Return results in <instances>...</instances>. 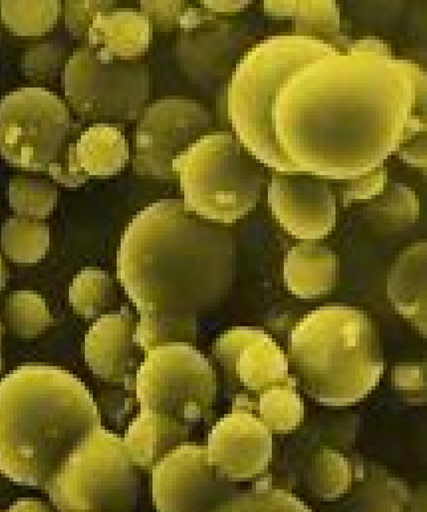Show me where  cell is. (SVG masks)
Instances as JSON below:
<instances>
[{"instance_id":"obj_35","label":"cell","mask_w":427,"mask_h":512,"mask_svg":"<svg viewBox=\"0 0 427 512\" xmlns=\"http://www.w3.org/2000/svg\"><path fill=\"white\" fill-rule=\"evenodd\" d=\"M394 384L398 392L413 401H426V364H401L394 372Z\"/></svg>"},{"instance_id":"obj_5","label":"cell","mask_w":427,"mask_h":512,"mask_svg":"<svg viewBox=\"0 0 427 512\" xmlns=\"http://www.w3.org/2000/svg\"><path fill=\"white\" fill-rule=\"evenodd\" d=\"M331 46L309 36H272L239 63L229 89V117L244 148L268 168L282 173L272 130V107L287 77Z\"/></svg>"},{"instance_id":"obj_38","label":"cell","mask_w":427,"mask_h":512,"mask_svg":"<svg viewBox=\"0 0 427 512\" xmlns=\"http://www.w3.org/2000/svg\"><path fill=\"white\" fill-rule=\"evenodd\" d=\"M250 0H230V2H218V0H205L203 6L215 14H238L244 8L250 6Z\"/></svg>"},{"instance_id":"obj_16","label":"cell","mask_w":427,"mask_h":512,"mask_svg":"<svg viewBox=\"0 0 427 512\" xmlns=\"http://www.w3.org/2000/svg\"><path fill=\"white\" fill-rule=\"evenodd\" d=\"M128 160L129 145L121 130L115 125L97 123L69 145L54 180L68 188H79L91 177L115 176Z\"/></svg>"},{"instance_id":"obj_32","label":"cell","mask_w":427,"mask_h":512,"mask_svg":"<svg viewBox=\"0 0 427 512\" xmlns=\"http://www.w3.org/2000/svg\"><path fill=\"white\" fill-rule=\"evenodd\" d=\"M210 512H312L303 501L286 490L256 487L233 495Z\"/></svg>"},{"instance_id":"obj_33","label":"cell","mask_w":427,"mask_h":512,"mask_svg":"<svg viewBox=\"0 0 427 512\" xmlns=\"http://www.w3.org/2000/svg\"><path fill=\"white\" fill-rule=\"evenodd\" d=\"M115 2H67L65 3V27L75 38L88 34L89 27L99 14L109 12Z\"/></svg>"},{"instance_id":"obj_28","label":"cell","mask_w":427,"mask_h":512,"mask_svg":"<svg viewBox=\"0 0 427 512\" xmlns=\"http://www.w3.org/2000/svg\"><path fill=\"white\" fill-rule=\"evenodd\" d=\"M60 2L0 3L2 20L8 30L19 36H40L50 32L58 23Z\"/></svg>"},{"instance_id":"obj_23","label":"cell","mask_w":427,"mask_h":512,"mask_svg":"<svg viewBox=\"0 0 427 512\" xmlns=\"http://www.w3.org/2000/svg\"><path fill=\"white\" fill-rule=\"evenodd\" d=\"M271 433H290L298 429L304 420V401L296 390V383L275 386L263 392L256 400L254 409Z\"/></svg>"},{"instance_id":"obj_1","label":"cell","mask_w":427,"mask_h":512,"mask_svg":"<svg viewBox=\"0 0 427 512\" xmlns=\"http://www.w3.org/2000/svg\"><path fill=\"white\" fill-rule=\"evenodd\" d=\"M272 130L280 174L364 176L426 133V72L393 54H343L331 44L284 81Z\"/></svg>"},{"instance_id":"obj_17","label":"cell","mask_w":427,"mask_h":512,"mask_svg":"<svg viewBox=\"0 0 427 512\" xmlns=\"http://www.w3.org/2000/svg\"><path fill=\"white\" fill-rule=\"evenodd\" d=\"M134 321L128 310L101 316L89 329L84 343L85 361L107 381L125 380L133 363Z\"/></svg>"},{"instance_id":"obj_31","label":"cell","mask_w":427,"mask_h":512,"mask_svg":"<svg viewBox=\"0 0 427 512\" xmlns=\"http://www.w3.org/2000/svg\"><path fill=\"white\" fill-rule=\"evenodd\" d=\"M111 300V276L99 268H85L69 287V303L83 318H99Z\"/></svg>"},{"instance_id":"obj_24","label":"cell","mask_w":427,"mask_h":512,"mask_svg":"<svg viewBox=\"0 0 427 512\" xmlns=\"http://www.w3.org/2000/svg\"><path fill=\"white\" fill-rule=\"evenodd\" d=\"M352 478L351 462L337 450H320L309 462L307 485L321 501L332 502L343 497L351 489Z\"/></svg>"},{"instance_id":"obj_30","label":"cell","mask_w":427,"mask_h":512,"mask_svg":"<svg viewBox=\"0 0 427 512\" xmlns=\"http://www.w3.org/2000/svg\"><path fill=\"white\" fill-rule=\"evenodd\" d=\"M7 197L12 210L20 217L44 219L58 203V189L47 180L18 177L8 182Z\"/></svg>"},{"instance_id":"obj_29","label":"cell","mask_w":427,"mask_h":512,"mask_svg":"<svg viewBox=\"0 0 427 512\" xmlns=\"http://www.w3.org/2000/svg\"><path fill=\"white\" fill-rule=\"evenodd\" d=\"M4 316L16 336L34 339L52 324L46 300L32 291H16L6 300Z\"/></svg>"},{"instance_id":"obj_27","label":"cell","mask_w":427,"mask_h":512,"mask_svg":"<svg viewBox=\"0 0 427 512\" xmlns=\"http://www.w3.org/2000/svg\"><path fill=\"white\" fill-rule=\"evenodd\" d=\"M378 230L394 233L413 226L420 218V201L408 186L394 184L366 210Z\"/></svg>"},{"instance_id":"obj_34","label":"cell","mask_w":427,"mask_h":512,"mask_svg":"<svg viewBox=\"0 0 427 512\" xmlns=\"http://www.w3.org/2000/svg\"><path fill=\"white\" fill-rule=\"evenodd\" d=\"M386 181H388V172L384 166H380L364 176L345 181L344 206H349L355 201H368V199L378 197L384 192Z\"/></svg>"},{"instance_id":"obj_40","label":"cell","mask_w":427,"mask_h":512,"mask_svg":"<svg viewBox=\"0 0 427 512\" xmlns=\"http://www.w3.org/2000/svg\"><path fill=\"white\" fill-rule=\"evenodd\" d=\"M410 512H426V486H420L416 493H412L409 501Z\"/></svg>"},{"instance_id":"obj_3","label":"cell","mask_w":427,"mask_h":512,"mask_svg":"<svg viewBox=\"0 0 427 512\" xmlns=\"http://www.w3.org/2000/svg\"><path fill=\"white\" fill-rule=\"evenodd\" d=\"M100 425L92 394L77 377L24 365L0 381V473L18 485L46 489Z\"/></svg>"},{"instance_id":"obj_18","label":"cell","mask_w":427,"mask_h":512,"mask_svg":"<svg viewBox=\"0 0 427 512\" xmlns=\"http://www.w3.org/2000/svg\"><path fill=\"white\" fill-rule=\"evenodd\" d=\"M388 299L424 339L427 331V243H414L394 262L388 275Z\"/></svg>"},{"instance_id":"obj_11","label":"cell","mask_w":427,"mask_h":512,"mask_svg":"<svg viewBox=\"0 0 427 512\" xmlns=\"http://www.w3.org/2000/svg\"><path fill=\"white\" fill-rule=\"evenodd\" d=\"M211 123L210 112L201 103L183 97H168L145 108L134 134V173L172 180L174 160Z\"/></svg>"},{"instance_id":"obj_36","label":"cell","mask_w":427,"mask_h":512,"mask_svg":"<svg viewBox=\"0 0 427 512\" xmlns=\"http://www.w3.org/2000/svg\"><path fill=\"white\" fill-rule=\"evenodd\" d=\"M185 2H141L142 14L160 31H172L181 23Z\"/></svg>"},{"instance_id":"obj_4","label":"cell","mask_w":427,"mask_h":512,"mask_svg":"<svg viewBox=\"0 0 427 512\" xmlns=\"http://www.w3.org/2000/svg\"><path fill=\"white\" fill-rule=\"evenodd\" d=\"M290 375L324 406L363 401L380 383L384 353L376 325L364 311L329 304L292 329Z\"/></svg>"},{"instance_id":"obj_41","label":"cell","mask_w":427,"mask_h":512,"mask_svg":"<svg viewBox=\"0 0 427 512\" xmlns=\"http://www.w3.org/2000/svg\"><path fill=\"white\" fill-rule=\"evenodd\" d=\"M6 286V271H4L2 258H0V290Z\"/></svg>"},{"instance_id":"obj_42","label":"cell","mask_w":427,"mask_h":512,"mask_svg":"<svg viewBox=\"0 0 427 512\" xmlns=\"http://www.w3.org/2000/svg\"><path fill=\"white\" fill-rule=\"evenodd\" d=\"M0 371H2V355H0Z\"/></svg>"},{"instance_id":"obj_43","label":"cell","mask_w":427,"mask_h":512,"mask_svg":"<svg viewBox=\"0 0 427 512\" xmlns=\"http://www.w3.org/2000/svg\"><path fill=\"white\" fill-rule=\"evenodd\" d=\"M0 340H2V325H0Z\"/></svg>"},{"instance_id":"obj_12","label":"cell","mask_w":427,"mask_h":512,"mask_svg":"<svg viewBox=\"0 0 427 512\" xmlns=\"http://www.w3.org/2000/svg\"><path fill=\"white\" fill-rule=\"evenodd\" d=\"M213 353L225 373L226 384L237 393L234 409L252 413L260 394L295 381L286 353L263 329L231 328L215 341Z\"/></svg>"},{"instance_id":"obj_39","label":"cell","mask_w":427,"mask_h":512,"mask_svg":"<svg viewBox=\"0 0 427 512\" xmlns=\"http://www.w3.org/2000/svg\"><path fill=\"white\" fill-rule=\"evenodd\" d=\"M7 512H51V509L46 503L34 499H20Z\"/></svg>"},{"instance_id":"obj_10","label":"cell","mask_w":427,"mask_h":512,"mask_svg":"<svg viewBox=\"0 0 427 512\" xmlns=\"http://www.w3.org/2000/svg\"><path fill=\"white\" fill-rule=\"evenodd\" d=\"M71 127L68 109L54 93L19 89L0 101V156L16 168L52 174Z\"/></svg>"},{"instance_id":"obj_6","label":"cell","mask_w":427,"mask_h":512,"mask_svg":"<svg viewBox=\"0 0 427 512\" xmlns=\"http://www.w3.org/2000/svg\"><path fill=\"white\" fill-rule=\"evenodd\" d=\"M183 207L203 221L231 225L255 209L263 176L235 134H206L173 162Z\"/></svg>"},{"instance_id":"obj_19","label":"cell","mask_w":427,"mask_h":512,"mask_svg":"<svg viewBox=\"0 0 427 512\" xmlns=\"http://www.w3.org/2000/svg\"><path fill=\"white\" fill-rule=\"evenodd\" d=\"M87 35L89 48L107 59L130 62L148 50L153 26L142 12L120 8L97 15Z\"/></svg>"},{"instance_id":"obj_9","label":"cell","mask_w":427,"mask_h":512,"mask_svg":"<svg viewBox=\"0 0 427 512\" xmlns=\"http://www.w3.org/2000/svg\"><path fill=\"white\" fill-rule=\"evenodd\" d=\"M63 83L65 97L77 115L100 124L132 123L142 116L149 99L146 65L107 59L89 47L68 60Z\"/></svg>"},{"instance_id":"obj_14","label":"cell","mask_w":427,"mask_h":512,"mask_svg":"<svg viewBox=\"0 0 427 512\" xmlns=\"http://www.w3.org/2000/svg\"><path fill=\"white\" fill-rule=\"evenodd\" d=\"M206 449L218 477L230 483L247 482L266 473L274 440L254 413L233 409L214 425Z\"/></svg>"},{"instance_id":"obj_7","label":"cell","mask_w":427,"mask_h":512,"mask_svg":"<svg viewBox=\"0 0 427 512\" xmlns=\"http://www.w3.org/2000/svg\"><path fill=\"white\" fill-rule=\"evenodd\" d=\"M46 490L60 512H130L141 482L124 440L100 425L68 455Z\"/></svg>"},{"instance_id":"obj_26","label":"cell","mask_w":427,"mask_h":512,"mask_svg":"<svg viewBox=\"0 0 427 512\" xmlns=\"http://www.w3.org/2000/svg\"><path fill=\"white\" fill-rule=\"evenodd\" d=\"M412 491L401 479L373 474L347 503L348 512H405Z\"/></svg>"},{"instance_id":"obj_13","label":"cell","mask_w":427,"mask_h":512,"mask_svg":"<svg viewBox=\"0 0 427 512\" xmlns=\"http://www.w3.org/2000/svg\"><path fill=\"white\" fill-rule=\"evenodd\" d=\"M152 493L158 512H210L238 490L218 477L206 445L183 442L153 467Z\"/></svg>"},{"instance_id":"obj_22","label":"cell","mask_w":427,"mask_h":512,"mask_svg":"<svg viewBox=\"0 0 427 512\" xmlns=\"http://www.w3.org/2000/svg\"><path fill=\"white\" fill-rule=\"evenodd\" d=\"M264 12L275 19L291 20L294 35L317 38L323 35L329 39V44L339 48L345 36L340 32V8L333 0L324 2H280L266 0L263 3Z\"/></svg>"},{"instance_id":"obj_37","label":"cell","mask_w":427,"mask_h":512,"mask_svg":"<svg viewBox=\"0 0 427 512\" xmlns=\"http://www.w3.org/2000/svg\"><path fill=\"white\" fill-rule=\"evenodd\" d=\"M402 161L413 168L426 169V133L421 134L417 140L406 142L398 149Z\"/></svg>"},{"instance_id":"obj_8","label":"cell","mask_w":427,"mask_h":512,"mask_svg":"<svg viewBox=\"0 0 427 512\" xmlns=\"http://www.w3.org/2000/svg\"><path fill=\"white\" fill-rule=\"evenodd\" d=\"M141 412L168 414L187 426L206 421L217 400L210 360L187 343L149 349L136 377Z\"/></svg>"},{"instance_id":"obj_25","label":"cell","mask_w":427,"mask_h":512,"mask_svg":"<svg viewBox=\"0 0 427 512\" xmlns=\"http://www.w3.org/2000/svg\"><path fill=\"white\" fill-rule=\"evenodd\" d=\"M4 253L19 264H35L50 250V227L26 218H12L2 226Z\"/></svg>"},{"instance_id":"obj_2","label":"cell","mask_w":427,"mask_h":512,"mask_svg":"<svg viewBox=\"0 0 427 512\" xmlns=\"http://www.w3.org/2000/svg\"><path fill=\"white\" fill-rule=\"evenodd\" d=\"M238 270L233 235L187 213L182 199H161L130 222L117 276L140 314L134 343H193L199 316L221 306Z\"/></svg>"},{"instance_id":"obj_15","label":"cell","mask_w":427,"mask_h":512,"mask_svg":"<svg viewBox=\"0 0 427 512\" xmlns=\"http://www.w3.org/2000/svg\"><path fill=\"white\" fill-rule=\"evenodd\" d=\"M268 205L280 226L302 241H320L337 222L331 186L308 174H276L268 185Z\"/></svg>"},{"instance_id":"obj_20","label":"cell","mask_w":427,"mask_h":512,"mask_svg":"<svg viewBox=\"0 0 427 512\" xmlns=\"http://www.w3.org/2000/svg\"><path fill=\"white\" fill-rule=\"evenodd\" d=\"M339 276L335 251L319 241H303L288 251L284 262V282L300 299H319L331 294Z\"/></svg>"},{"instance_id":"obj_21","label":"cell","mask_w":427,"mask_h":512,"mask_svg":"<svg viewBox=\"0 0 427 512\" xmlns=\"http://www.w3.org/2000/svg\"><path fill=\"white\" fill-rule=\"evenodd\" d=\"M190 426L156 412H141L125 434V446L133 465L153 469L161 458L189 438Z\"/></svg>"}]
</instances>
